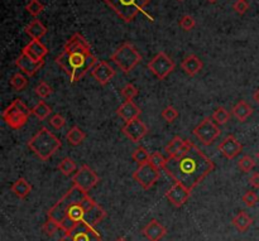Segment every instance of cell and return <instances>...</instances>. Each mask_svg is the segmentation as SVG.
<instances>
[{
	"label": "cell",
	"instance_id": "48",
	"mask_svg": "<svg viewBox=\"0 0 259 241\" xmlns=\"http://www.w3.org/2000/svg\"><path fill=\"white\" fill-rule=\"evenodd\" d=\"M207 1H209V3H215L216 0H207Z\"/></svg>",
	"mask_w": 259,
	"mask_h": 241
},
{
	"label": "cell",
	"instance_id": "47",
	"mask_svg": "<svg viewBox=\"0 0 259 241\" xmlns=\"http://www.w3.org/2000/svg\"><path fill=\"white\" fill-rule=\"evenodd\" d=\"M115 241H128L126 238H118Z\"/></svg>",
	"mask_w": 259,
	"mask_h": 241
},
{
	"label": "cell",
	"instance_id": "49",
	"mask_svg": "<svg viewBox=\"0 0 259 241\" xmlns=\"http://www.w3.org/2000/svg\"><path fill=\"white\" fill-rule=\"evenodd\" d=\"M257 158H258V161H259V152L257 153Z\"/></svg>",
	"mask_w": 259,
	"mask_h": 241
},
{
	"label": "cell",
	"instance_id": "31",
	"mask_svg": "<svg viewBox=\"0 0 259 241\" xmlns=\"http://www.w3.org/2000/svg\"><path fill=\"white\" fill-rule=\"evenodd\" d=\"M10 85L15 91H22V90H24L25 87H27V85H28V80H27V77H25L24 75L17 72L10 78Z\"/></svg>",
	"mask_w": 259,
	"mask_h": 241
},
{
	"label": "cell",
	"instance_id": "21",
	"mask_svg": "<svg viewBox=\"0 0 259 241\" xmlns=\"http://www.w3.org/2000/svg\"><path fill=\"white\" fill-rule=\"evenodd\" d=\"M203 63L196 55H189L186 59L182 61L181 68L184 69L185 73L189 76H196L201 69H202Z\"/></svg>",
	"mask_w": 259,
	"mask_h": 241
},
{
	"label": "cell",
	"instance_id": "9",
	"mask_svg": "<svg viewBox=\"0 0 259 241\" xmlns=\"http://www.w3.org/2000/svg\"><path fill=\"white\" fill-rule=\"evenodd\" d=\"M73 186L80 188L82 192H86L89 193L94 187H96L99 182H100V178L96 175L94 169L90 168L87 164L81 166V168L78 169L77 172L73 175L72 177Z\"/></svg>",
	"mask_w": 259,
	"mask_h": 241
},
{
	"label": "cell",
	"instance_id": "50",
	"mask_svg": "<svg viewBox=\"0 0 259 241\" xmlns=\"http://www.w3.org/2000/svg\"><path fill=\"white\" fill-rule=\"evenodd\" d=\"M177 1H184V0H177Z\"/></svg>",
	"mask_w": 259,
	"mask_h": 241
},
{
	"label": "cell",
	"instance_id": "8",
	"mask_svg": "<svg viewBox=\"0 0 259 241\" xmlns=\"http://www.w3.org/2000/svg\"><path fill=\"white\" fill-rule=\"evenodd\" d=\"M147 67L158 80L162 81L167 78L172 73V71H175L176 64L172 59L168 57L167 53L159 52L154 56L152 61H149Z\"/></svg>",
	"mask_w": 259,
	"mask_h": 241
},
{
	"label": "cell",
	"instance_id": "27",
	"mask_svg": "<svg viewBox=\"0 0 259 241\" xmlns=\"http://www.w3.org/2000/svg\"><path fill=\"white\" fill-rule=\"evenodd\" d=\"M51 113H52V109L46 104V101L42 100L38 101V104L32 109V115H34V117L38 120H41V121L47 119L51 115Z\"/></svg>",
	"mask_w": 259,
	"mask_h": 241
},
{
	"label": "cell",
	"instance_id": "29",
	"mask_svg": "<svg viewBox=\"0 0 259 241\" xmlns=\"http://www.w3.org/2000/svg\"><path fill=\"white\" fill-rule=\"evenodd\" d=\"M57 168H59V171L62 175L66 176V177H70L71 175H73V172H76V162L72 158H70V157H66V158H64L60 162Z\"/></svg>",
	"mask_w": 259,
	"mask_h": 241
},
{
	"label": "cell",
	"instance_id": "30",
	"mask_svg": "<svg viewBox=\"0 0 259 241\" xmlns=\"http://www.w3.org/2000/svg\"><path fill=\"white\" fill-rule=\"evenodd\" d=\"M131 158L135 163L138 164V167L145 166V164L149 163V159H151V154L148 153V150L143 147H138L137 149L134 150L133 154H131Z\"/></svg>",
	"mask_w": 259,
	"mask_h": 241
},
{
	"label": "cell",
	"instance_id": "1",
	"mask_svg": "<svg viewBox=\"0 0 259 241\" xmlns=\"http://www.w3.org/2000/svg\"><path fill=\"white\" fill-rule=\"evenodd\" d=\"M47 216L56 221L64 233H70L82 222L95 228L105 219L106 211L89 193L72 186L50 208Z\"/></svg>",
	"mask_w": 259,
	"mask_h": 241
},
{
	"label": "cell",
	"instance_id": "22",
	"mask_svg": "<svg viewBox=\"0 0 259 241\" xmlns=\"http://www.w3.org/2000/svg\"><path fill=\"white\" fill-rule=\"evenodd\" d=\"M10 188H11V192H13V193H14L18 198H20V200H24L25 197L31 193L32 189H33V187H32L31 183L25 180V178L20 177V178H18V180L15 181L13 184H11Z\"/></svg>",
	"mask_w": 259,
	"mask_h": 241
},
{
	"label": "cell",
	"instance_id": "14",
	"mask_svg": "<svg viewBox=\"0 0 259 241\" xmlns=\"http://www.w3.org/2000/svg\"><path fill=\"white\" fill-rule=\"evenodd\" d=\"M219 152L225 157L226 159L231 161V159L237 158L238 155L242 153L243 145L234 135H228L225 139H223L219 147H217Z\"/></svg>",
	"mask_w": 259,
	"mask_h": 241
},
{
	"label": "cell",
	"instance_id": "25",
	"mask_svg": "<svg viewBox=\"0 0 259 241\" xmlns=\"http://www.w3.org/2000/svg\"><path fill=\"white\" fill-rule=\"evenodd\" d=\"M231 222H233V226H234L239 233H245V231L251 228L252 224H253V219H252L245 211H240L239 214L233 219Z\"/></svg>",
	"mask_w": 259,
	"mask_h": 241
},
{
	"label": "cell",
	"instance_id": "35",
	"mask_svg": "<svg viewBox=\"0 0 259 241\" xmlns=\"http://www.w3.org/2000/svg\"><path fill=\"white\" fill-rule=\"evenodd\" d=\"M34 92H36L37 96H39L41 99H47L48 96L52 95L53 90L48 83H46L45 81H42V82H39L38 85H37L36 89H34Z\"/></svg>",
	"mask_w": 259,
	"mask_h": 241
},
{
	"label": "cell",
	"instance_id": "3",
	"mask_svg": "<svg viewBox=\"0 0 259 241\" xmlns=\"http://www.w3.org/2000/svg\"><path fill=\"white\" fill-rule=\"evenodd\" d=\"M56 63L68 76L70 82L75 83L98 64V59L92 55L91 47L85 37L75 33L56 57Z\"/></svg>",
	"mask_w": 259,
	"mask_h": 241
},
{
	"label": "cell",
	"instance_id": "26",
	"mask_svg": "<svg viewBox=\"0 0 259 241\" xmlns=\"http://www.w3.org/2000/svg\"><path fill=\"white\" fill-rule=\"evenodd\" d=\"M85 138H86V134H85V131L82 130V129H80L77 125L71 127L70 130L67 131L66 134L67 143H68L70 145H72V147H77V145H80L81 143L85 140Z\"/></svg>",
	"mask_w": 259,
	"mask_h": 241
},
{
	"label": "cell",
	"instance_id": "16",
	"mask_svg": "<svg viewBox=\"0 0 259 241\" xmlns=\"http://www.w3.org/2000/svg\"><path fill=\"white\" fill-rule=\"evenodd\" d=\"M115 69L106 61L98 62V64L92 68L91 75L95 80L100 83L101 86H106L113 78L115 77Z\"/></svg>",
	"mask_w": 259,
	"mask_h": 241
},
{
	"label": "cell",
	"instance_id": "46",
	"mask_svg": "<svg viewBox=\"0 0 259 241\" xmlns=\"http://www.w3.org/2000/svg\"><path fill=\"white\" fill-rule=\"evenodd\" d=\"M253 100L259 105V89H257L253 94Z\"/></svg>",
	"mask_w": 259,
	"mask_h": 241
},
{
	"label": "cell",
	"instance_id": "13",
	"mask_svg": "<svg viewBox=\"0 0 259 241\" xmlns=\"http://www.w3.org/2000/svg\"><path fill=\"white\" fill-rule=\"evenodd\" d=\"M122 131L129 140H131L133 143H139L147 135L148 126L139 118H137V119L131 120V121L126 122V125L123 126Z\"/></svg>",
	"mask_w": 259,
	"mask_h": 241
},
{
	"label": "cell",
	"instance_id": "5",
	"mask_svg": "<svg viewBox=\"0 0 259 241\" xmlns=\"http://www.w3.org/2000/svg\"><path fill=\"white\" fill-rule=\"evenodd\" d=\"M112 61L122 69L123 72L128 75L129 72H131L138 64L142 61V56L138 52V50L134 47L131 43L126 42L123 43L117 51L112 55Z\"/></svg>",
	"mask_w": 259,
	"mask_h": 241
},
{
	"label": "cell",
	"instance_id": "11",
	"mask_svg": "<svg viewBox=\"0 0 259 241\" xmlns=\"http://www.w3.org/2000/svg\"><path fill=\"white\" fill-rule=\"evenodd\" d=\"M60 241H103V238L94 226L82 222L70 233H65Z\"/></svg>",
	"mask_w": 259,
	"mask_h": 241
},
{
	"label": "cell",
	"instance_id": "6",
	"mask_svg": "<svg viewBox=\"0 0 259 241\" xmlns=\"http://www.w3.org/2000/svg\"><path fill=\"white\" fill-rule=\"evenodd\" d=\"M104 1L126 23L134 20L138 13L143 11V9L151 3V0H104Z\"/></svg>",
	"mask_w": 259,
	"mask_h": 241
},
{
	"label": "cell",
	"instance_id": "18",
	"mask_svg": "<svg viewBox=\"0 0 259 241\" xmlns=\"http://www.w3.org/2000/svg\"><path fill=\"white\" fill-rule=\"evenodd\" d=\"M15 66H17L27 77H33L39 69L45 66V61L34 62L32 61L31 59H28L25 55L20 53L19 57L15 60Z\"/></svg>",
	"mask_w": 259,
	"mask_h": 241
},
{
	"label": "cell",
	"instance_id": "42",
	"mask_svg": "<svg viewBox=\"0 0 259 241\" xmlns=\"http://www.w3.org/2000/svg\"><path fill=\"white\" fill-rule=\"evenodd\" d=\"M233 8H234V10L237 11L239 15H243V14H245L249 10V3L247 0H237L234 3V5H233Z\"/></svg>",
	"mask_w": 259,
	"mask_h": 241
},
{
	"label": "cell",
	"instance_id": "33",
	"mask_svg": "<svg viewBox=\"0 0 259 241\" xmlns=\"http://www.w3.org/2000/svg\"><path fill=\"white\" fill-rule=\"evenodd\" d=\"M254 167H256V161L252 158L251 155H244V157H242V158L238 161V168L244 173L251 172Z\"/></svg>",
	"mask_w": 259,
	"mask_h": 241
},
{
	"label": "cell",
	"instance_id": "44",
	"mask_svg": "<svg viewBox=\"0 0 259 241\" xmlns=\"http://www.w3.org/2000/svg\"><path fill=\"white\" fill-rule=\"evenodd\" d=\"M194 145H195V144H194V143L191 140H185L184 144H182V147H181V149H180L179 154H177V157H181V155L187 154V153H189L190 150L193 149Z\"/></svg>",
	"mask_w": 259,
	"mask_h": 241
},
{
	"label": "cell",
	"instance_id": "7",
	"mask_svg": "<svg viewBox=\"0 0 259 241\" xmlns=\"http://www.w3.org/2000/svg\"><path fill=\"white\" fill-rule=\"evenodd\" d=\"M32 110L20 99H15L5 110L3 111V119L9 127L18 130L28 122Z\"/></svg>",
	"mask_w": 259,
	"mask_h": 241
},
{
	"label": "cell",
	"instance_id": "10",
	"mask_svg": "<svg viewBox=\"0 0 259 241\" xmlns=\"http://www.w3.org/2000/svg\"><path fill=\"white\" fill-rule=\"evenodd\" d=\"M212 118H205L202 119V121L197 125V126L194 129V135L198 139V140L202 143L203 145H211L219 135H220V129L212 121Z\"/></svg>",
	"mask_w": 259,
	"mask_h": 241
},
{
	"label": "cell",
	"instance_id": "38",
	"mask_svg": "<svg viewBox=\"0 0 259 241\" xmlns=\"http://www.w3.org/2000/svg\"><path fill=\"white\" fill-rule=\"evenodd\" d=\"M60 229H61L60 228V225L57 224L56 221H53V220H51V219H48L42 226L43 233H45L47 236H53L55 234L57 233V231L60 230Z\"/></svg>",
	"mask_w": 259,
	"mask_h": 241
},
{
	"label": "cell",
	"instance_id": "36",
	"mask_svg": "<svg viewBox=\"0 0 259 241\" xmlns=\"http://www.w3.org/2000/svg\"><path fill=\"white\" fill-rule=\"evenodd\" d=\"M149 163L152 164V166L154 167V168L157 169H163L165 168L166 163H167V159L163 157V155L161 154L159 152H154L153 154H151V159H149Z\"/></svg>",
	"mask_w": 259,
	"mask_h": 241
},
{
	"label": "cell",
	"instance_id": "19",
	"mask_svg": "<svg viewBox=\"0 0 259 241\" xmlns=\"http://www.w3.org/2000/svg\"><path fill=\"white\" fill-rule=\"evenodd\" d=\"M142 234L148 241H159L167 235V229L161 222L153 219L145 225V228L143 229Z\"/></svg>",
	"mask_w": 259,
	"mask_h": 241
},
{
	"label": "cell",
	"instance_id": "39",
	"mask_svg": "<svg viewBox=\"0 0 259 241\" xmlns=\"http://www.w3.org/2000/svg\"><path fill=\"white\" fill-rule=\"evenodd\" d=\"M195 25H196V20L194 19V17L189 15V14L184 15V17L180 19V27H181L185 32L193 31L194 28H195Z\"/></svg>",
	"mask_w": 259,
	"mask_h": 241
},
{
	"label": "cell",
	"instance_id": "40",
	"mask_svg": "<svg viewBox=\"0 0 259 241\" xmlns=\"http://www.w3.org/2000/svg\"><path fill=\"white\" fill-rule=\"evenodd\" d=\"M162 118L167 122H173L179 118V110L173 106H167L165 110L162 111Z\"/></svg>",
	"mask_w": 259,
	"mask_h": 241
},
{
	"label": "cell",
	"instance_id": "15",
	"mask_svg": "<svg viewBox=\"0 0 259 241\" xmlns=\"http://www.w3.org/2000/svg\"><path fill=\"white\" fill-rule=\"evenodd\" d=\"M191 192L193 191H190L189 188H186L184 184L175 182V184H173V186L166 192L165 196L168 200V202L172 203L173 206H176V207H181V206L190 198Z\"/></svg>",
	"mask_w": 259,
	"mask_h": 241
},
{
	"label": "cell",
	"instance_id": "23",
	"mask_svg": "<svg viewBox=\"0 0 259 241\" xmlns=\"http://www.w3.org/2000/svg\"><path fill=\"white\" fill-rule=\"evenodd\" d=\"M24 31L32 39H39V41H41V38L45 37L46 33H47V28L43 25V23L41 22V20H38L36 18V19L32 20V22L25 27Z\"/></svg>",
	"mask_w": 259,
	"mask_h": 241
},
{
	"label": "cell",
	"instance_id": "24",
	"mask_svg": "<svg viewBox=\"0 0 259 241\" xmlns=\"http://www.w3.org/2000/svg\"><path fill=\"white\" fill-rule=\"evenodd\" d=\"M252 114H253V108L244 100H240L239 103H238L237 105H234V108H233V115H234L240 122H244L248 118L252 117Z\"/></svg>",
	"mask_w": 259,
	"mask_h": 241
},
{
	"label": "cell",
	"instance_id": "32",
	"mask_svg": "<svg viewBox=\"0 0 259 241\" xmlns=\"http://www.w3.org/2000/svg\"><path fill=\"white\" fill-rule=\"evenodd\" d=\"M230 113H229L225 108H223V106H219V108L214 111V114H212V119L219 125L226 124V122L230 120Z\"/></svg>",
	"mask_w": 259,
	"mask_h": 241
},
{
	"label": "cell",
	"instance_id": "28",
	"mask_svg": "<svg viewBox=\"0 0 259 241\" xmlns=\"http://www.w3.org/2000/svg\"><path fill=\"white\" fill-rule=\"evenodd\" d=\"M184 141L185 140L181 138V136L177 135V136H175V138H173L167 145H166L165 152L167 153L168 158H176V157H177V154H179L182 144H184Z\"/></svg>",
	"mask_w": 259,
	"mask_h": 241
},
{
	"label": "cell",
	"instance_id": "17",
	"mask_svg": "<svg viewBox=\"0 0 259 241\" xmlns=\"http://www.w3.org/2000/svg\"><path fill=\"white\" fill-rule=\"evenodd\" d=\"M23 55L34 62L45 61V57L48 55V50L39 39H33L22 50Z\"/></svg>",
	"mask_w": 259,
	"mask_h": 241
},
{
	"label": "cell",
	"instance_id": "37",
	"mask_svg": "<svg viewBox=\"0 0 259 241\" xmlns=\"http://www.w3.org/2000/svg\"><path fill=\"white\" fill-rule=\"evenodd\" d=\"M138 94H139V91H138V89L134 86L133 83H127L126 86L122 89V95L126 97V100L128 101L133 100L134 97L138 96Z\"/></svg>",
	"mask_w": 259,
	"mask_h": 241
},
{
	"label": "cell",
	"instance_id": "20",
	"mask_svg": "<svg viewBox=\"0 0 259 241\" xmlns=\"http://www.w3.org/2000/svg\"><path fill=\"white\" fill-rule=\"evenodd\" d=\"M140 114H142V110L134 104L133 100L131 101L127 100L126 103H123L117 110L118 117H119L122 120H124L126 122L137 119V118L140 117Z\"/></svg>",
	"mask_w": 259,
	"mask_h": 241
},
{
	"label": "cell",
	"instance_id": "34",
	"mask_svg": "<svg viewBox=\"0 0 259 241\" xmlns=\"http://www.w3.org/2000/svg\"><path fill=\"white\" fill-rule=\"evenodd\" d=\"M25 9H27V11L31 14L32 17L36 18V17H38L39 14L42 13L43 9H45V5H43L39 0H31V1L27 4Z\"/></svg>",
	"mask_w": 259,
	"mask_h": 241
},
{
	"label": "cell",
	"instance_id": "12",
	"mask_svg": "<svg viewBox=\"0 0 259 241\" xmlns=\"http://www.w3.org/2000/svg\"><path fill=\"white\" fill-rule=\"evenodd\" d=\"M159 177H161L159 169L154 168L151 163L138 167L137 171L133 173L134 181L144 189L152 188L158 182Z\"/></svg>",
	"mask_w": 259,
	"mask_h": 241
},
{
	"label": "cell",
	"instance_id": "2",
	"mask_svg": "<svg viewBox=\"0 0 259 241\" xmlns=\"http://www.w3.org/2000/svg\"><path fill=\"white\" fill-rule=\"evenodd\" d=\"M215 169V163L200 148L194 145L187 154L167 158L163 171L175 182L181 183L190 191H193Z\"/></svg>",
	"mask_w": 259,
	"mask_h": 241
},
{
	"label": "cell",
	"instance_id": "4",
	"mask_svg": "<svg viewBox=\"0 0 259 241\" xmlns=\"http://www.w3.org/2000/svg\"><path fill=\"white\" fill-rule=\"evenodd\" d=\"M27 147L38 157L41 161H48L52 155L56 154L62 147L59 138L47 127H41L28 140Z\"/></svg>",
	"mask_w": 259,
	"mask_h": 241
},
{
	"label": "cell",
	"instance_id": "43",
	"mask_svg": "<svg viewBox=\"0 0 259 241\" xmlns=\"http://www.w3.org/2000/svg\"><path fill=\"white\" fill-rule=\"evenodd\" d=\"M50 122H51V125L56 129V130H60V129H62V127L66 125V119H65L61 114H56V115H53L52 119L50 120Z\"/></svg>",
	"mask_w": 259,
	"mask_h": 241
},
{
	"label": "cell",
	"instance_id": "41",
	"mask_svg": "<svg viewBox=\"0 0 259 241\" xmlns=\"http://www.w3.org/2000/svg\"><path fill=\"white\" fill-rule=\"evenodd\" d=\"M258 196L253 191H247L244 193V196H243V202H244V205L247 207H254L257 205V202H258Z\"/></svg>",
	"mask_w": 259,
	"mask_h": 241
},
{
	"label": "cell",
	"instance_id": "45",
	"mask_svg": "<svg viewBox=\"0 0 259 241\" xmlns=\"http://www.w3.org/2000/svg\"><path fill=\"white\" fill-rule=\"evenodd\" d=\"M249 184H251L253 188H259V173L254 172L253 175L249 177Z\"/></svg>",
	"mask_w": 259,
	"mask_h": 241
}]
</instances>
